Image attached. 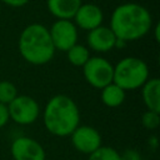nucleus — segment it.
<instances>
[{
  "mask_svg": "<svg viewBox=\"0 0 160 160\" xmlns=\"http://www.w3.org/2000/svg\"><path fill=\"white\" fill-rule=\"evenodd\" d=\"M151 28V16L149 11L140 4L129 2L118 6L110 21V29L116 39L122 41H132L142 38Z\"/></svg>",
  "mask_w": 160,
  "mask_h": 160,
  "instance_id": "obj_1",
  "label": "nucleus"
},
{
  "mask_svg": "<svg viewBox=\"0 0 160 160\" xmlns=\"http://www.w3.org/2000/svg\"><path fill=\"white\" fill-rule=\"evenodd\" d=\"M88 160H120V154L110 146H99L95 151L89 154Z\"/></svg>",
  "mask_w": 160,
  "mask_h": 160,
  "instance_id": "obj_16",
  "label": "nucleus"
},
{
  "mask_svg": "<svg viewBox=\"0 0 160 160\" xmlns=\"http://www.w3.org/2000/svg\"><path fill=\"white\" fill-rule=\"evenodd\" d=\"M19 51L24 60L32 65L49 62L55 54L49 29L41 24L28 25L19 38Z\"/></svg>",
  "mask_w": 160,
  "mask_h": 160,
  "instance_id": "obj_3",
  "label": "nucleus"
},
{
  "mask_svg": "<svg viewBox=\"0 0 160 160\" xmlns=\"http://www.w3.org/2000/svg\"><path fill=\"white\" fill-rule=\"evenodd\" d=\"M148 79L149 68L146 62L139 58H124L114 66L112 82L125 91L141 88Z\"/></svg>",
  "mask_w": 160,
  "mask_h": 160,
  "instance_id": "obj_4",
  "label": "nucleus"
},
{
  "mask_svg": "<svg viewBox=\"0 0 160 160\" xmlns=\"http://www.w3.org/2000/svg\"><path fill=\"white\" fill-rule=\"evenodd\" d=\"M101 101L109 108H118L125 100V90L111 82L101 89Z\"/></svg>",
  "mask_w": 160,
  "mask_h": 160,
  "instance_id": "obj_14",
  "label": "nucleus"
},
{
  "mask_svg": "<svg viewBox=\"0 0 160 160\" xmlns=\"http://www.w3.org/2000/svg\"><path fill=\"white\" fill-rule=\"evenodd\" d=\"M49 34L55 50L68 51L71 46L76 44V40H78L76 26L70 20L59 19L52 24L51 29L49 30Z\"/></svg>",
  "mask_w": 160,
  "mask_h": 160,
  "instance_id": "obj_7",
  "label": "nucleus"
},
{
  "mask_svg": "<svg viewBox=\"0 0 160 160\" xmlns=\"http://www.w3.org/2000/svg\"><path fill=\"white\" fill-rule=\"evenodd\" d=\"M155 38H156V41H159V24L155 28Z\"/></svg>",
  "mask_w": 160,
  "mask_h": 160,
  "instance_id": "obj_22",
  "label": "nucleus"
},
{
  "mask_svg": "<svg viewBox=\"0 0 160 160\" xmlns=\"http://www.w3.org/2000/svg\"><path fill=\"white\" fill-rule=\"evenodd\" d=\"M141 121H142V125L146 129L155 130L159 126V124H160V112L148 110V111L144 112V115L141 118Z\"/></svg>",
  "mask_w": 160,
  "mask_h": 160,
  "instance_id": "obj_18",
  "label": "nucleus"
},
{
  "mask_svg": "<svg viewBox=\"0 0 160 160\" xmlns=\"http://www.w3.org/2000/svg\"><path fill=\"white\" fill-rule=\"evenodd\" d=\"M10 119L19 125H30L35 122L40 115L38 101L28 95H18L9 105Z\"/></svg>",
  "mask_w": 160,
  "mask_h": 160,
  "instance_id": "obj_6",
  "label": "nucleus"
},
{
  "mask_svg": "<svg viewBox=\"0 0 160 160\" xmlns=\"http://www.w3.org/2000/svg\"><path fill=\"white\" fill-rule=\"evenodd\" d=\"M116 36L108 26H98L89 31L88 45L96 52H106L115 48Z\"/></svg>",
  "mask_w": 160,
  "mask_h": 160,
  "instance_id": "obj_10",
  "label": "nucleus"
},
{
  "mask_svg": "<svg viewBox=\"0 0 160 160\" xmlns=\"http://www.w3.org/2000/svg\"><path fill=\"white\" fill-rule=\"evenodd\" d=\"M9 120H10V116H9L8 105H4L0 102V128L5 126Z\"/></svg>",
  "mask_w": 160,
  "mask_h": 160,
  "instance_id": "obj_20",
  "label": "nucleus"
},
{
  "mask_svg": "<svg viewBox=\"0 0 160 160\" xmlns=\"http://www.w3.org/2000/svg\"><path fill=\"white\" fill-rule=\"evenodd\" d=\"M81 5V0H48L49 11L60 20H70Z\"/></svg>",
  "mask_w": 160,
  "mask_h": 160,
  "instance_id": "obj_13",
  "label": "nucleus"
},
{
  "mask_svg": "<svg viewBox=\"0 0 160 160\" xmlns=\"http://www.w3.org/2000/svg\"><path fill=\"white\" fill-rule=\"evenodd\" d=\"M70 136L74 148L82 154L89 155L101 146V135L95 128L89 125H79Z\"/></svg>",
  "mask_w": 160,
  "mask_h": 160,
  "instance_id": "obj_9",
  "label": "nucleus"
},
{
  "mask_svg": "<svg viewBox=\"0 0 160 160\" xmlns=\"http://www.w3.org/2000/svg\"><path fill=\"white\" fill-rule=\"evenodd\" d=\"M42 120L46 130L55 136H70L79 126L80 111L76 102L68 95L52 96L45 105Z\"/></svg>",
  "mask_w": 160,
  "mask_h": 160,
  "instance_id": "obj_2",
  "label": "nucleus"
},
{
  "mask_svg": "<svg viewBox=\"0 0 160 160\" xmlns=\"http://www.w3.org/2000/svg\"><path fill=\"white\" fill-rule=\"evenodd\" d=\"M74 19L79 28L90 31L101 25L104 15L101 9L98 5L85 4V5H80L76 14L74 15Z\"/></svg>",
  "mask_w": 160,
  "mask_h": 160,
  "instance_id": "obj_11",
  "label": "nucleus"
},
{
  "mask_svg": "<svg viewBox=\"0 0 160 160\" xmlns=\"http://www.w3.org/2000/svg\"><path fill=\"white\" fill-rule=\"evenodd\" d=\"M120 160H141V156L136 150L128 149L120 155Z\"/></svg>",
  "mask_w": 160,
  "mask_h": 160,
  "instance_id": "obj_19",
  "label": "nucleus"
},
{
  "mask_svg": "<svg viewBox=\"0 0 160 160\" xmlns=\"http://www.w3.org/2000/svg\"><path fill=\"white\" fill-rule=\"evenodd\" d=\"M84 78L88 84L95 89H102L112 82L114 66L101 56H90L82 66Z\"/></svg>",
  "mask_w": 160,
  "mask_h": 160,
  "instance_id": "obj_5",
  "label": "nucleus"
},
{
  "mask_svg": "<svg viewBox=\"0 0 160 160\" xmlns=\"http://www.w3.org/2000/svg\"><path fill=\"white\" fill-rule=\"evenodd\" d=\"M2 2H5L6 5L14 6V8H19V6H24L29 0H1Z\"/></svg>",
  "mask_w": 160,
  "mask_h": 160,
  "instance_id": "obj_21",
  "label": "nucleus"
},
{
  "mask_svg": "<svg viewBox=\"0 0 160 160\" xmlns=\"http://www.w3.org/2000/svg\"><path fill=\"white\" fill-rule=\"evenodd\" d=\"M18 96V90L15 85L8 80L0 81V102L4 105H9Z\"/></svg>",
  "mask_w": 160,
  "mask_h": 160,
  "instance_id": "obj_17",
  "label": "nucleus"
},
{
  "mask_svg": "<svg viewBox=\"0 0 160 160\" xmlns=\"http://www.w3.org/2000/svg\"><path fill=\"white\" fill-rule=\"evenodd\" d=\"M10 151L14 160H45L46 158L42 145L29 136L16 138L11 144Z\"/></svg>",
  "mask_w": 160,
  "mask_h": 160,
  "instance_id": "obj_8",
  "label": "nucleus"
},
{
  "mask_svg": "<svg viewBox=\"0 0 160 160\" xmlns=\"http://www.w3.org/2000/svg\"><path fill=\"white\" fill-rule=\"evenodd\" d=\"M68 60L74 65V66H84V64L89 60L90 58V52L89 49L84 45H79L75 44L74 46H71L68 51Z\"/></svg>",
  "mask_w": 160,
  "mask_h": 160,
  "instance_id": "obj_15",
  "label": "nucleus"
},
{
  "mask_svg": "<svg viewBox=\"0 0 160 160\" xmlns=\"http://www.w3.org/2000/svg\"><path fill=\"white\" fill-rule=\"evenodd\" d=\"M141 94L148 110L160 112V80L149 78L141 86Z\"/></svg>",
  "mask_w": 160,
  "mask_h": 160,
  "instance_id": "obj_12",
  "label": "nucleus"
}]
</instances>
